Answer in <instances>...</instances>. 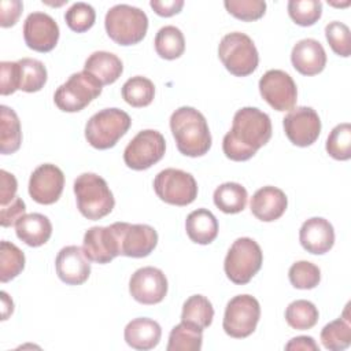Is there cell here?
Wrapping results in <instances>:
<instances>
[{
	"instance_id": "obj_1",
	"label": "cell",
	"mask_w": 351,
	"mask_h": 351,
	"mask_svg": "<svg viewBox=\"0 0 351 351\" xmlns=\"http://www.w3.org/2000/svg\"><path fill=\"white\" fill-rule=\"evenodd\" d=\"M271 137V121L269 115L256 107H243L233 117L232 129L222 140V149L228 159L244 162L269 143Z\"/></svg>"
},
{
	"instance_id": "obj_2",
	"label": "cell",
	"mask_w": 351,
	"mask_h": 351,
	"mask_svg": "<svg viewBox=\"0 0 351 351\" xmlns=\"http://www.w3.org/2000/svg\"><path fill=\"white\" fill-rule=\"evenodd\" d=\"M170 129L178 151L191 158L203 156L211 147V133L204 115L193 107H180L170 117Z\"/></svg>"
},
{
	"instance_id": "obj_3",
	"label": "cell",
	"mask_w": 351,
	"mask_h": 351,
	"mask_svg": "<svg viewBox=\"0 0 351 351\" xmlns=\"http://www.w3.org/2000/svg\"><path fill=\"white\" fill-rule=\"evenodd\" d=\"M74 193L80 213L90 221L108 215L115 206L106 180L95 173L80 174L74 181Z\"/></svg>"
},
{
	"instance_id": "obj_4",
	"label": "cell",
	"mask_w": 351,
	"mask_h": 351,
	"mask_svg": "<svg viewBox=\"0 0 351 351\" xmlns=\"http://www.w3.org/2000/svg\"><path fill=\"white\" fill-rule=\"evenodd\" d=\"M104 26L108 37L117 44L134 45L147 34L148 16L137 7L117 4L107 11Z\"/></svg>"
},
{
	"instance_id": "obj_5",
	"label": "cell",
	"mask_w": 351,
	"mask_h": 351,
	"mask_svg": "<svg viewBox=\"0 0 351 351\" xmlns=\"http://www.w3.org/2000/svg\"><path fill=\"white\" fill-rule=\"evenodd\" d=\"M218 56L225 69L236 77L252 74L259 63L258 49L252 38L241 32H232L222 37Z\"/></svg>"
},
{
	"instance_id": "obj_6",
	"label": "cell",
	"mask_w": 351,
	"mask_h": 351,
	"mask_svg": "<svg viewBox=\"0 0 351 351\" xmlns=\"http://www.w3.org/2000/svg\"><path fill=\"white\" fill-rule=\"evenodd\" d=\"M132 125L128 112L119 108H104L93 114L85 125V138L96 149L112 148Z\"/></svg>"
},
{
	"instance_id": "obj_7",
	"label": "cell",
	"mask_w": 351,
	"mask_h": 351,
	"mask_svg": "<svg viewBox=\"0 0 351 351\" xmlns=\"http://www.w3.org/2000/svg\"><path fill=\"white\" fill-rule=\"evenodd\" d=\"M263 254L259 244L250 237H239L233 241L223 262L226 277L239 285H244L259 271Z\"/></svg>"
},
{
	"instance_id": "obj_8",
	"label": "cell",
	"mask_w": 351,
	"mask_h": 351,
	"mask_svg": "<svg viewBox=\"0 0 351 351\" xmlns=\"http://www.w3.org/2000/svg\"><path fill=\"white\" fill-rule=\"evenodd\" d=\"M101 82L90 73L82 70L71 74L55 90L53 101L64 112H77L93 101L101 93Z\"/></svg>"
},
{
	"instance_id": "obj_9",
	"label": "cell",
	"mask_w": 351,
	"mask_h": 351,
	"mask_svg": "<svg viewBox=\"0 0 351 351\" xmlns=\"http://www.w3.org/2000/svg\"><path fill=\"white\" fill-rule=\"evenodd\" d=\"M261 318L259 302L251 295H237L232 298L222 321L225 333L234 339H244L254 333Z\"/></svg>"
},
{
	"instance_id": "obj_10",
	"label": "cell",
	"mask_w": 351,
	"mask_h": 351,
	"mask_svg": "<svg viewBox=\"0 0 351 351\" xmlns=\"http://www.w3.org/2000/svg\"><path fill=\"white\" fill-rule=\"evenodd\" d=\"M154 191L160 200L173 206H188L197 197V184L193 176L173 167L156 174Z\"/></svg>"
},
{
	"instance_id": "obj_11",
	"label": "cell",
	"mask_w": 351,
	"mask_h": 351,
	"mask_svg": "<svg viewBox=\"0 0 351 351\" xmlns=\"http://www.w3.org/2000/svg\"><path fill=\"white\" fill-rule=\"evenodd\" d=\"M165 151L166 141L162 133L145 129L129 141L123 151V160L132 170H147L163 158Z\"/></svg>"
},
{
	"instance_id": "obj_12",
	"label": "cell",
	"mask_w": 351,
	"mask_h": 351,
	"mask_svg": "<svg viewBox=\"0 0 351 351\" xmlns=\"http://www.w3.org/2000/svg\"><path fill=\"white\" fill-rule=\"evenodd\" d=\"M259 93L277 111H289L298 100V88L292 77L278 69L266 71L259 80Z\"/></svg>"
},
{
	"instance_id": "obj_13",
	"label": "cell",
	"mask_w": 351,
	"mask_h": 351,
	"mask_svg": "<svg viewBox=\"0 0 351 351\" xmlns=\"http://www.w3.org/2000/svg\"><path fill=\"white\" fill-rule=\"evenodd\" d=\"M82 250L89 261L96 263H108L121 255L119 225L114 222L110 226H92L84 234Z\"/></svg>"
},
{
	"instance_id": "obj_14",
	"label": "cell",
	"mask_w": 351,
	"mask_h": 351,
	"mask_svg": "<svg viewBox=\"0 0 351 351\" xmlns=\"http://www.w3.org/2000/svg\"><path fill=\"white\" fill-rule=\"evenodd\" d=\"M282 121L288 140L298 147L311 145L321 133V119L317 111L307 106L289 110Z\"/></svg>"
},
{
	"instance_id": "obj_15",
	"label": "cell",
	"mask_w": 351,
	"mask_h": 351,
	"mask_svg": "<svg viewBox=\"0 0 351 351\" xmlns=\"http://www.w3.org/2000/svg\"><path fill=\"white\" fill-rule=\"evenodd\" d=\"M167 288L165 273L154 266L137 269L129 280V292L141 304L160 303L167 293Z\"/></svg>"
},
{
	"instance_id": "obj_16",
	"label": "cell",
	"mask_w": 351,
	"mask_h": 351,
	"mask_svg": "<svg viewBox=\"0 0 351 351\" xmlns=\"http://www.w3.org/2000/svg\"><path fill=\"white\" fill-rule=\"evenodd\" d=\"M23 38L30 49L37 52H49L58 44L59 26L51 15L34 11L25 19Z\"/></svg>"
},
{
	"instance_id": "obj_17",
	"label": "cell",
	"mask_w": 351,
	"mask_h": 351,
	"mask_svg": "<svg viewBox=\"0 0 351 351\" xmlns=\"http://www.w3.org/2000/svg\"><path fill=\"white\" fill-rule=\"evenodd\" d=\"M63 186V171L52 163H44L36 167L30 174L29 195L40 204H52L59 200Z\"/></svg>"
},
{
	"instance_id": "obj_18",
	"label": "cell",
	"mask_w": 351,
	"mask_h": 351,
	"mask_svg": "<svg viewBox=\"0 0 351 351\" xmlns=\"http://www.w3.org/2000/svg\"><path fill=\"white\" fill-rule=\"evenodd\" d=\"M121 255L130 258L148 256L158 244L156 230L145 223L118 222Z\"/></svg>"
},
{
	"instance_id": "obj_19",
	"label": "cell",
	"mask_w": 351,
	"mask_h": 351,
	"mask_svg": "<svg viewBox=\"0 0 351 351\" xmlns=\"http://www.w3.org/2000/svg\"><path fill=\"white\" fill-rule=\"evenodd\" d=\"M90 261L78 245L63 247L56 256L55 267L58 277L67 285H81L90 274Z\"/></svg>"
},
{
	"instance_id": "obj_20",
	"label": "cell",
	"mask_w": 351,
	"mask_h": 351,
	"mask_svg": "<svg viewBox=\"0 0 351 351\" xmlns=\"http://www.w3.org/2000/svg\"><path fill=\"white\" fill-rule=\"evenodd\" d=\"M299 241L302 247L310 254H326L335 244V229L332 223L325 218H308L300 226Z\"/></svg>"
},
{
	"instance_id": "obj_21",
	"label": "cell",
	"mask_w": 351,
	"mask_h": 351,
	"mask_svg": "<svg viewBox=\"0 0 351 351\" xmlns=\"http://www.w3.org/2000/svg\"><path fill=\"white\" fill-rule=\"evenodd\" d=\"M291 62L303 75L319 74L326 66V52L322 44L314 38L299 40L291 52Z\"/></svg>"
},
{
	"instance_id": "obj_22",
	"label": "cell",
	"mask_w": 351,
	"mask_h": 351,
	"mask_svg": "<svg viewBox=\"0 0 351 351\" xmlns=\"http://www.w3.org/2000/svg\"><path fill=\"white\" fill-rule=\"evenodd\" d=\"M288 206L287 195L277 186L259 188L251 197V213L263 222H273L282 217Z\"/></svg>"
},
{
	"instance_id": "obj_23",
	"label": "cell",
	"mask_w": 351,
	"mask_h": 351,
	"mask_svg": "<svg viewBox=\"0 0 351 351\" xmlns=\"http://www.w3.org/2000/svg\"><path fill=\"white\" fill-rule=\"evenodd\" d=\"M123 337L128 346L134 350H152L155 348L162 337L160 325L147 317L134 318L125 326Z\"/></svg>"
},
{
	"instance_id": "obj_24",
	"label": "cell",
	"mask_w": 351,
	"mask_h": 351,
	"mask_svg": "<svg viewBox=\"0 0 351 351\" xmlns=\"http://www.w3.org/2000/svg\"><path fill=\"white\" fill-rule=\"evenodd\" d=\"M16 237L29 247H40L45 244L52 234V223L49 218L40 213L25 214L15 225Z\"/></svg>"
},
{
	"instance_id": "obj_25",
	"label": "cell",
	"mask_w": 351,
	"mask_h": 351,
	"mask_svg": "<svg viewBox=\"0 0 351 351\" xmlns=\"http://www.w3.org/2000/svg\"><path fill=\"white\" fill-rule=\"evenodd\" d=\"M188 237L196 244H210L218 236V221L207 208H197L188 214L185 221Z\"/></svg>"
},
{
	"instance_id": "obj_26",
	"label": "cell",
	"mask_w": 351,
	"mask_h": 351,
	"mask_svg": "<svg viewBox=\"0 0 351 351\" xmlns=\"http://www.w3.org/2000/svg\"><path fill=\"white\" fill-rule=\"evenodd\" d=\"M84 70L95 75L101 85L114 84L123 71L122 60L112 52L96 51L85 60Z\"/></svg>"
},
{
	"instance_id": "obj_27",
	"label": "cell",
	"mask_w": 351,
	"mask_h": 351,
	"mask_svg": "<svg viewBox=\"0 0 351 351\" xmlns=\"http://www.w3.org/2000/svg\"><path fill=\"white\" fill-rule=\"evenodd\" d=\"M21 143L22 130L16 112L7 106H0V152L3 155L14 154L19 149Z\"/></svg>"
},
{
	"instance_id": "obj_28",
	"label": "cell",
	"mask_w": 351,
	"mask_h": 351,
	"mask_svg": "<svg viewBox=\"0 0 351 351\" xmlns=\"http://www.w3.org/2000/svg\"><path fill=\"white\" fill-rule=\"evenodd\" d=\"M214 204L225 214H237L245 208L248 193L239 182H225L217 186L213 195Z\"/></svg>"
},
{
	"instance_id": "obj_29",
	"label": "cell",
	"mask_w": 351,
	"mask_h": 351,
	"mask_svg": "<svg viewBox=\"0 0 351 351\" xmlns=\"http://www.w3.org/2000/svg\"><path fill=\"white\" fill-rule=\"evenodd\" d=\"M203 344V329L181 321L176 325L170 335L167 351H199Z\"/></svg>"
},
{
	"instance_id": "obj_30",
	"label": "cell",
	"mask_w": 351,
	"mask_h": 351,
	"mask_svg": "<svg viewBox=\"0 0 351 351\" xmlns=\"http://www.w3.org/2000/svg\"><path fill=\"white\" fill-rule=\"evenodd\" d=\"M214 318V307L203 295H192L182 304L181 321L192 324L200 329L208 328Z\"/></svg>"
},
{
	"instance_id": "obj_31",
	"label": "cell",
	"mask_w": 351,
	"mask_h": 351,
	"mask_svg": "<svg viewBox=\"0 0 351 351\" xmlns=\"http://www.w3.org/2000/svg\"><path fill=\"white\" fill-rule=\"evenodd\" d=\"M154 44L156 53L167 60L180 58L185 51L184 34L178 27L173 25L160 27L155 36Z\"/></svg>"
},
{
	"instance_id": "obj_32",
	"label": "cell",
	"mask_w": 351,
	"mask_h": 351,
	"mask_svg": "<svg viewBox=\"0 0 351 351\" xmlns=\"http://www.w3.org/2000/svg\"><path fill=\"white\" fill-rule=\"evenodd\" d=\"M122 97L132 107H147L155 96L154 82L143 75H134L122 85Z\"/></svg>"
},
{
	"instance_id": "obj_33",
	"label": "cell",
	"mask_w": 351,
	"mask_h": 351,
	"mask_svg": "<svg viewBox=\"0 0 351 351\" xmlns=\"http://www.w3.org/2000/svg\"><path fill=\"white\" fill-rule=\"evenodd\" d=\"M19 64V90L33 93L44 88L47 82V69L43 62L33 58H22L16 60Z\"/></svg>"
},
{
	"instance_id": "obj_34",
	"label": "cell",
	"mask_w": 351,
	"mask_h": 351,
	"mask_svg": "<svg viewBox=\"0 0 351 351\" xmlns=\"http://www.w3.org/2000/svg\"><path fill=\"white\" fill-rule=\"evenodd\" d=\"M318 308L314 303L306 299H298L288 304L285 310L287 324L296 330L311 329L318 322Z\"/></svg>"
},
{
	"instance_id": "obj_35",
	"label": "cell",
	"mask_w": 351,
	"mask_h": 351,
	"mask_svg": "<svg viewBox=\"0 0 351 351\" xmlns=\"http://www.w3.org/2000/svg\"><path fill=\"white\" fill-rule=\"evenodd\" d=\"M321 343L326 350L343 351L351 344L350 318H337L321 330Z\"/></svg>"
},
{
	"instance_id": "obj_36",
	"label": "cell",
	"mask_w": 351,
	"mask_h": 351,
	"mask_svg": "<svg viewBox=\"0 0 351 351\" xmlns=\"http://www.w3.org/2000/svg\"><path fill=\"white\" fill-rule=\"evenodd\" d=\"M25 269V254L14 243L3 240L0 243V281L14 280Z\"/></svg>"
},
{
	"instance_id": "obj_37",
	"label": "cell",
	"mask_w": 351,
	"mask_h": 351,
	"mask_svg": "<svg viewBox=\"0 0 351 351\" xmlns=\"http://www.w3.org/2000/svg\"><path fill=\"white\" fill-rule=\"evenodd\" d=\"M326 152L336 160L351 158V125L348 122L336 125L326 138Z\"/></svg>"
},
{
	"instance_id": "obj_38",
	"label": "cell",
	"mask_w": 351,
	"mask_h": 351,
	"mask_svg": "<svg viewBox=\"0 0 351 351\" xmlns=\"http://www.w3.org/2000/svg\"><path fill=\"white\" fill-rule=\"evenodd\" d=\"M287 8L299 26H313L322 15V3L318 0H289Z\"/></svg>"
},
{
	"instance_id": "obj_39",
	"label": "cell",
	"mask_w": 351,
	"mask_h": 351,
	"mask_svg": "<svg viewBox=\"0 0 351 351\" xmlns=\"http://www.w3.org/2000/svg\"><path fill=\"white\" fill-rule=\"evenodd\" d=\"M289 282L298 289H313L321 281V270L308 261L295 262L288 270Z\"/></svg>"
},
{
	"instance_id": "obj_40",
	"label": "cell",
	"mask_w": 351,
	"mask_h": 351,
	"mask_svg": "<svg viewBox=\"0 0 351 351\" xmlns=\"http://www.w3.org/2000/svg\"><path fill=\"white\" fill-rule=\"evenodd\" d=\"M64 21L73 32L84 33L95 25L96 12L90 4L78 1L64 12Z\"/></svg>"
},
{
	"instance_id": "obj_41",
	"label": "cell",
	"mask_w": 351,
	"mask_h": 351,
	"mask_svg": "<svg viewBox=\"0 0 351 351\" xmlns=\"http://www.w3.org/2000/svg\"><path fill=\"white\" fill-rule=\"evenodd\" d=\"M325 37L332 51L343 58H348L351 53V34L346 23L333 21L325 26Z\"/></svg>"
},
{
	"instance_id": "obj_42",
	"label": "cell",
	"mask_w": 351,
	"mask_h": 351,
	"mask_svg": "<svg viewBox=\"0 0 351 351\" xmlns=\"http://www.w3.org/2000/svg\"><path fill=\"white\" fill-rule=\"evenodd\" d=\"M223 5L230 15L245 22L256 21L266 12L263 0H225Z\"/></svg>"
},
{
	"instance_id": "obj_43",
	"label": "cell",
	"mask_w": 351,
	"mask_h": 351,
	"mask_svg": "<svg viewBox=\"0 0 351 351\" xmlns=\"http://www.w3.org/2000/svg\"><path fill=\"white\" fill-rule=\"evenodd\" d=\"M19 64L18 62H1L0 63V93L3 96L12 95L19 89Z\"/></svg>"
},
{
	"instance_id": "obj_44",
	"label": "cell",
	"mask_w": 351,
	"mask_h": 351,
	"mask_svg": "<svg viewBox=\"0 0 351 351\" xmlns=\"http://www.w3.org/2000/svg\"><path fill=\"white\" fill-rule=\"evenodd\" d=\"M26 214V204L21 197H15L5 206H0V225L3 228H10L16 225V222Z\"/></svg>"
},
{
	"instance_id": "obj_45",
	"label": "cell",
	"mask_w": 351,
	"mask_h": 351,
	"mask_svg": "<svg viewBox=\"0 0 351 351\" xmlns=\"http://www.w3.org/2000/svg\"><path fill=\"white\" fill-rule=\"evenodd\" d=\"M23 10V4L19 0H1L0 1V26L11 27L14 26Z\"/></svg>"
},
{
	"instance_id": "obj_46",
	"label": "cell",
	"mask_w": 351,
	"mask_h": 351,
	"mask_svg": "<svg viewBox=\"0 0 351 351\" xmlns=\"http://www.w3.org/2000/svg\"><path fill=\"white\" fill-rule=\"evenodd\" d=\"M18 182L14 174L7 170H0V206L8 204L16 197Z\"/></svg>"
},
{
	"instance_id": "obj_47",
	"label": "cell",
	"mask_w": 351,
	"mask_h": 351,
	"mask_svg": "<svg viewBox=\"0 0 351 351\" xmlns=\"http://www.w3.org/2000/svg\"><path fill=\"white\" fill-rule=\"evenodd\" d=\"M151 8L159 15V16H173L178 14L184 7V0H151L149 3Z\"/></svg>"
},
{
	"instance_id": "obj_48",
	"label": "cell",
	"mask_w": 351,
	"mask_h": 351,
	"mask_svg": "<svg viewBox=\"0 0 351 351\" xmlns=\"http://www.w3.org/2000/svg\"><path fill=\"white\" fill-rule=\"evenodd\" d=\"M285 350H303V351H319L318 344L311 336H298L291 339L285 344Z\"/></svg>"
},
{
	"instance_id": "obj_49",
	"label": "cell",
	"mask_w": 351,
	"mask_h": 351,
	"mask_svg": "<svg viewBox=\"0 0 351 351\" xmlns=\"http://www.w3.org/2000/svg\"><path fill=\"white\" fill-rule=\"evenodd\" d=\"M0 295H1V303H3L1 319H7L8 315L12 314V311H14V303H12V300L8 298V295L4 291H1Z\"/></svg>"
}]
</instances>
